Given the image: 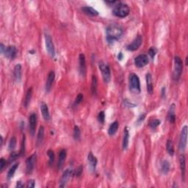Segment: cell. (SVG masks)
Wrapping results in <instances>:
<instances>
[{
    "instance_id": "6da1fadb",
    "label": "cell",
    "mask_w": 188,
    "mask_h": 188,
    "mask_svg": "<svg viewBox=\"0 0 188 188\" xmlns=\"http://www.w3.org/2000/svg\"><path fill=\"white\" fill-rule=\"evenodd\" d=\"M106 33H107V41L109 44H112L114 41H119L122 37L124 31L121 26L117 24H112L107 28Z\"/></svg>"
},
{
    "instance_id": "7a4b0ae2",
    "label": "cell",
    "mask_w": 188,
    "mask_h": 188,
    "mask_svg": "<svg viewBox=\"0 0 188 188\" xmlns=\"http://www.w3.org/2000/svg\"><path fill=\"white\" fill-rule=\"evenodd\" d=\"M130 13V9L127 5L124 3H119L113 9V14L119 18H125Z\"/></svg>"
},
{
    "instance_id": "3957f363",
    "label": "cell",
    "mask_w": 188,
    "mask_h": 188,
    "mask_svg": "<svg viewBox=\"0 0 188 188\" xmlns=\"http://www.w3.org/2000/svg\"><path fill=\"white\" fill-rule=\"evenodd\" d=\"M129 88L134 94H138L140 93V82L137 74H131L129 76Z\"/></svg>"
},
{
    "instance_id": "277c9868",
    "label": "cell",
    "mask_w": 188,
    "mask_h": 188,
    "mask_svg": "<svg viewBox=\"0 0 188 188\" xmlns=\"http://www.w3.org/2000/svg\"><path fill=\"white\" fill-rule=\"evenodd\" d=\"M183 70V63L182 59L179 57L176 56L174 58V79L175 81H178L180 79Z\"/></svg>"
},
{
    "instance_id": "5b68a950",
    "label": "cell",
    "mask_w": 188,
    "mask_h": 188,
    "mask_svg": "<svg viewBox=\"0 0 188 188\" xmlns=\"http://www.w3.org/2000/svg\"><path fill=\"white\" fill-rule=\"evenodd\" d=\"M99 67L100 69L101 74H102L103 79L106 83H108L111 79V72L109 66L103 61H101L99 63Z\"/></svg>"
},
{
    "instance_id": "8992f818",
    "label": "cell",
    "mask_w": 188,
    "mask_h": 188,
    "mask_svg": "<svg viewBox=\"0 0 188 188\" xmlns=\"http://www.w3.org/2000/svg\"><path fill=\"white\" fill-rule=\"evenodd\" d=\"M187 126H184L182 129V131H181L179 143V149L182 152H183V151L185 150L186 146H187Z\"/></svg>"
},
{
    "instance_id": "52a82bcc",
    "label": "cell",
    "mask_w": 188,
    "mask_h": 188,
    "mask_svg": "<svg viewBox=\"0 0 188 188\" xmlns=\"http://www.w3.org/2000/svg\"><path fill=\"white\" fill-rule=\"evenodd\" d=\"M45 44H46V50L48 51V54L50 55L51 57H54L55 54V51H54V46L53 44L52 38L49 34H45Z\"/></svg>"
},
{
    "instance_id": "ba28073f",
    "label": "cell",
    "mask_w": 188,
    "mask_h": 188,
    "mask_svg": "<svg viewBox=\"0 0 188 188\" xmlns=\"http://www.w3.org/2000/svg\"><path fill=\"white\" fill-rule=\"evenodd\" d=\"M37 155L36 154H32L30 157H28L26 160V171L27 174H31L34 170L35 165L36 163Z\"/></svg>"
},
{
    "instance_id": "9c48e42d",
    "label": "cell",
    "mask_w": 188,
    "mask_h": 188,
    "mask_svg": "<svg viewBox=\"0 0 188 188\" xmlns=\"http://www.w3.org/2000/svg\"><path fill=\"white\" fill-rule=\"evenodd\" d=\"M149 63V57L146 54H140L134 59V64L138 68H143Z\"/></svg>"
},
{
    "instance_id": "30bf717a",
    "label": "cell",
    "mask_w": 188,
    "mask_h": 188,
    "mask_svg": "<svg viewBox=\"0 0 188 188\" xmlns=\"http://www.w3.org/2000/svg\"><path fill=\"white\" fill-rule=\"evenodd\" d=\"M73 173H74V171L71 168H68L65 171L62 177H61L60 182V187H63L66 185V184L69 182L71 176L73 175Z\"/></svg>"
},
{
    "instance_id": "8fae6325",
    "label": "cell",
    "mask_w": 188,
    "mask_h": 188,
    "mask_svg": "<svg viewBox=\"0 0 188 188\" xmlns=\"http://www.w3.org/2000/svg\"><path fill=\"white\" fill-rule=\"evenodd\" d=\"M142 41H143L142 36L141 35L137 36V38H136L130 44L128 45L127 50L131 51L137 50V49L140 48V45L142 44Z\"/></svg>"
},
{
    "instance_id": "7c38bea8",
    "label": "cell",
    "mask_w": 188,
    "mask_h": 188,
    "mask_svg": "<svg viewBox=\"0 0 188 188\" xmlns=\"http://www.w3.org/2000/svg\"><path fill=\"white\" fill-rule=\"evenodd\" d=\"M79 74L82 76H85L86 74V60L84 54H80L79 57Z\"/></svg>"
},
{
    "instance_id": "4fadbf2b",
    "label": "cell",
    "mask_w": 188,
    "mask_h": 188,
    "mask_svg": "<svg viewBox=\"0 0 188 188\" xmlns=\"http://www.w3.org/2000/svg\"><path fill=\"white\" fill-rule=\"evenodd\" d=\"M29 132H30L32 135H34L35 133L36 126H37V116L35 113H32L30 115L29 119Z\"/></svg>"
},
{
    "instance_id": "5bb4252c",
    "label": "cell",
    "mask_w": 188,
    "mask_h": 188,
    "mask_svg": "<svg viewBox=\"0 0 188 188\" xmlns=\"http://www.w3.org/2000/svg\"><path fill=\"white\" fill-rule=\"evenodd\" d=\"M4 54L7 58L13 60L16 57V54H17V49L14 46H9L6 47L5 51Z\"/></svg>"
},
{
    "instance_id": "9a60e30c",
    "label": "cell",
    "mask_w": 188,
    "mask_h": 188,
    "mask_svg": "<svg viewBox=\"0 0 188 188\" xmlns=\"http://www.w3.org/2000/svg\"><path fill=\"white\" fill-rule=\"evenodd\" d=\"M54 78H55V74H54V71H50L49 75H48L47 80H46V91L47 93H49L51 91L53 82L54 81Z\"/></svg>"
},
{
    "instance_id": "2e32d148",
    "label": "cell",
    "mask_w": 188,
    "mask_h": 188,
    "mask_svg": "<svg viewBox=\"0 0 188 188\" xmlns=\"http://www.w3.org/2000/svg\"><path fill=\"white\" fill-rule=\"evenodd\" d=\"M41 113H42L43 118H44L45 121H49L50 120V114H49V107H48L47 104L45 102H41Z\"/></svg>"
},
{
    "instance_id": "e0dca14e",
    "label": "cell",
    "mask_w": 188,
    "mask_h": 188,
    "mask_svg": "<svg viewBox=\"0 0 188 188\" xmlns=\"http://www.w3.org/2000/svg\"><path fill=\"white\" fill-rule=\"evenodd\" d=\"M88 160L89 162L90 166H91V168L93 171H96V165H97V159H96V157H94L92 153H89L88 156Z\"/></svg>"
},
{
    "instance_id": "ac0fdd59",
    "label": "cell",
    "mask_w": 188,
    "mask_h": 188,
    "mask_svg": "<svg viewBox=\"0 0 188 188\" xmlns=\"http://www.w3.org/2000/svg\"><path fill=\"white\" fill-rule=\"evenodd\" d=\"M66 149H62L60 151L59 154V159H58V163H57V167L58 168L60 169L61 168L63 167V164H64L65 160H66Z\"/></svg>"
},
{
    "instance_id": "d6986e66",
    "label": "cell",
    "mask_w": 188,
    "mask_h": 188,
    "mask_svg": "<svg viewBox=\"0 0 188 188\" xmlns=\"http://www.w3.org/2000/svg\"><path fill=\"white\" fill-rule=\"evenodd\" d=\"M179 162H180V169H181V173H182V178L183 181H184V178H185V173H186V162H185V157H184V155L180 156Z\"/></svg>"
},
{
    "instance_id": "ffe728a7",
    "label": "cell",
    "mask_w": 188,
    "mask_h": 188,
    "mask_svg": "<svg viewBox=\"0 0 188 188\" xmlns=\"http://www.w3.org/2000/svg\"><path fill=\"white\" fill-rule=\"evenodd\" d=\"M13 74H14L15 80L18 82H19L21 79V66L20 64H17L14 68V71H13Z\"/></svg>"
},
{
    "instance_id": "44dd1931",
    "label": "cell",
    "mask_w": 188,
    "mask_h": 188,
    "mask_svg": "<svg viewBox=\"0 0 188 188\" xmlns=\"http://www.w3.org/2000/svg\"><path fill=\"white\" fill-rule=\"evenodd\" d=\"M168 119L170 121V123L174 124L175 122L176 116H175V104H173L170 107V110L168 115Z\"/></svg>"
},
{
    "instance_id": "7402d4cb",
    "label": "cell",
    "mask_w": 188,
    "mask_h": 188,
    "mask_svg": "<svg viewBox=\"0 0 188 188\" xmlns=\"http://www.w3.org/2000/svg\"><path fill=\"white\" fill-rule=\"evenodd\" d=\"M82 11L87 15H89V16H96L99 15L98 11L96 10H95L94 8H91V7H83L82 8Z\"/></svg>"
},
{
    "instance_id": "603a6c76",
    "label": "cell",
    "mask_w": 188,
    "mask_h": 188,
    "mask_svg": "<svg viewBox=\"0 0 188 188\" xmlns=\"http://www.w3.org/2000/svg\"><path fill=\"white\" fill-rule=\"evenodd\" d=\"M146 85H147V91L149 94H152L153 93V82L152 77H151V74H146Z\"/></svg>"
},
{
    "instance_id": "cb8c5ba5",
    "label": "cell",
    "mask_w": 188,
    "mask_h": 188,
    "mask_svg": "<svg viewBox=\"0 0 188 188\" xmlns=\"http://www.w3.org/2000/svg\"><path fill=\"white\" fill-rule=\"evenodd\" d=\"M44 126H41L39 128V130H38V137H37V146H40V145L42 144L43 141H44Z\"/></svg>"
},
{
    "instance_id": "d4e9b609",
    "label": "cell",
    "mask_w": 188,
    "mask_h": 188,
    "mask_svg": "<svg viewBox=\"0 0 188 188\" xmlns=\"http://www.w3.org/2000/svg\"><path fill=\"white\" fill-rule=\"evenodd\" d=\"M32 96V88H29V89H28L27 92H26L25 99H24V106L26 108L29 106V103H30Z\"/></svg>"
},
{
    "instance_id": "484cf974",
    "label": "cell",
    "mask_w": 188,
    "mask_h": 188,
    "mask_svg": "<svg viewBox=\"0 0 188 188\" xmlns=\"http://www.w3.org/2000/svg\"><path fill=\"white\" fill-rule=\"evenodd\" d=\"M119 122L118 121H115L113 122L110 126H109V130H108V133L109 135H114L116 132H117L118 129H119Z\"/></svg>"
},
{
    "instance_id": "4316f807",
    "label": "cell",
    "mask_w": 188,
    "mask_h": 188,
    "mask_svg": "<svg viewBox=\"0 0 188 188\" xmlns=\"http://www.w3.org/2000/svg\"><path fill=\"white\" fill-rule=\"evenodd\" d=\"M129 133L128 131L127 128H126L124 130V139H123V149H126L128 147V144H129Z\"/></svg>"
},
{
    "instance_id": "83f0119b",
    "label": "cell",
    "mask_w": 188,
    "mask_h": 188,
    "mask_svg": "<svg viewBox=\"0 0 188 188\" xmlns=\"http://www.w3.org/2000/svg\"><path fill=\"white\" fill-rule=\"evenodd\" d=\"M97 85H98V80L96 76H92V81H91V92L93 95H96L97 94Z\"/></svg>"
},
{
    "instance_id": "f1b7e54d",
    "label": "cell",
    "mask_w": 188,
    "mask_h": 188,
    "mask_svg": "<svg viewBox=\"0 0 188 188\" xmlns=\"http://www.w3.org/2000/svg\"><path fill=\"white\" fill-rule=\"evenodd\" d=\"M161 171L163 174H168L170 171V163L168 161L163 160L161 163Z\"/></svg>"
},
{
    "instance_id": "f546056e",
    "label": "cell",
    "mask_w": 188,
    "mask_h": 188,
    "mask_svg": "<svg viewBox=\"0 0 188 188\" xmlns=\"http://www.w3.org/2000/svg\"><path fill=\"white\" fill-rule=\"evenodd\" d=\"M166 149H167L168 153L171 156H173L174 154V143H173L171 140H168L167 143H166Z\"/></svg>"
},
{
    "instance_id": "4dcf8cb0",
    "label": "cell",
    "mask_w": 188,
    "mask_h": 188,
    "mask_svg": "<svg viewBox=\"0 0 188 188\" xmlns=\"http://www.w3.org/2000/svg\"><path fill=\"white\" fill-rule=\"evenodd\" d=\"M18 167H19V163H16L15 165H13L12 167L11 168V169L9 170L8 173V179H11V178H13V175L14 174L16 173V171L17 170Z\"/></svg>"
},
{
    "instance_id": "1f68e13d",
    "label": "cell",
    "mask_w": 188,
    "mask_h": 188,
    "mask_svg": "<svg viewBox=\"0 0 188 188\" xmlns=\"http://www.w3.org/2000/svg\"><path fill=\"white\" fill-rule=\"evenodd\" d=\"M80 129H79V126H74V138L75 140H79L80 139Z\"/></svg>"
},
{
    "instance_id": "d6a6232c",
    "label": "cell",
    "mask_w": 188,
    "mask_h": 188,
    "mask_svg": "<svg viewBox=\"0 0 188 188\" xmlns=\"http://www.w3.org/2000/svg\"><path fill=\"white\" fill-rule=\"evenodd\" d=\"M47 154L49 157V165H51L53 164L54 161V151L51 150H49L47 151Z\"/></svg>"
},
{
    "instance_id": "836d02e7",
    "label": "cell",
    "mask_w": 188,
    "mask_h": 188,
    "mask_svg": "<svg viewBox=\"0 0 188 188\" xmlns=\"http://www.w3.org/2000/svg\"><path fill=\"white\" fill-rule=\"evenodd\" d=\"M16 146V138L15 137H13L11 139V141H10L9 143V149L11 151L14 150Z\"/></svg>"
},
{
    "instance_id": "e575fe53",
    "label": "cell",
    "mask_w": 188,
    "mask_h": 188,
    "mask_svg": "<svg viewBox=\"0 0 188 188\" xmlns=\"http://www.w3.org/2000/svg\"><path fill=\"white\" fill-rule=\"evenodd\" d=\"M159 124H160V121L158 119H154L153 121H151V122L149 123V126H150L151 128H152V129L157 128Z\"/></svg>"
},
{
    "instance_id": "d590c367",
    "label": "cell",
    "mask_w": 188,
    "mask_h": 188,
    "mask_svg": "<svg viewBox=\"0 0 188 188\" xmlns=\"http://www.w3.org/2000/svg\"><path fill=\"white\" fill-rule=\"evenodd\" d=\"M104 120H105V115H104V111H101V112H99V116H98V121L100 124H104Z\"/></svg>"
},
{
    "instance_id": "8d00e7d4",
    "label": "cell",
    "mask_w": 188,
    "mask_h": 188,
    "mask_svg": "<svg viewBox=\"0 0 188 188\" xmlns=\"http://www.w3.org/2000/svg\"><path fill=\"white\" fill-rule=\"evenodd\" d=\"M82 100H83V95L82 94H78V96H76L75 101H74V106L79 105L82 101Z\"/></svg>"
},
{
    "instance_id": "74e56055",
    "label": "cell",
    "mask_w": 188,
    "mask_h": 188,
    "mask_svg": "<svg viewBox=\"0 0 188 188\" xmlns=\"http://www.w3.org/2000/svg\"><path fill=\"white\" fill-rule=\"evenodd\" d=\"M24 151H25V136L23 137V140H22V146H21V154H24Z\"/></svg>"
},
{
    "instance_id": "f35d334b",
    "label": "cell",
    "mask_w": 188,
    "mask_h": 188,
    "mask_svg": "<svg viewBox=\"0 0 188 188\" xmlns=\"http://www.w3.org/2000/svg\"><path fill=\"white\" fill-rule=\"evenodd\" d=\"M6 165V161L5 160L4 158H2L1 160H0V171H2L4 168L5 167Z\"/></svg>"
},
{
    "instance_id": "ab89813d",
    "label": "cell",
    "mask_w": 188,
    "mask_h": 188,
    "mask_svg": "<svg viewBox=\"0 0 188 188\" xmlns=\"http://www.w3.org/2000/svg\"><path fill=\"white\" fill-rule=\"evenodd\" d=\"M149 55L151 56V57L154 58V57L155 56V54H156V49H154V47L151 48V49H149Z\"/></svg>"
},
{
    "instance_id": "60d3db41",
    "label": "cell",
    "mask_w": 188,
    "mask_h": 188,
    "mask_svg": "<svg viewBox=\"0 0 188 188\" xmlns=\"http://www.w3.org/2000/svg\"><path fill=\"white\" fill-rule=\"evenodd\" d=\"M35 181L33 180V179H31V180H29V182H27V187H29V188L35 187Z\"/></svg>"
},
{
    "instance_id": "b9f144b4",
    "label": "cell",
    "mask_w": 188,
    "mask_h": 188,
    "mask_svg": "<svg viewBox=\"0 0 188 188\" xmlns=\"http://www.w3.org/2000/svg\"><path fill=\"white\" fill-rule=\"evenodd\" d=\"M0 49H1V53H2V54H4L5 51L6 47L4 46V44H1V45H0Z\"/></svg>"
},
{
    "instance_id": "7bdbcfd3",
    "label": "cell",
    "mask_w": 188,
    "mask_h": 188,
    "mask_svg": "<svg viewBox=\"0 0 188 188\" xmlns=\"http://www.w3.org/2000/svg\"><path fill=\"white\" fill-rule=\"evenodd\" d=\"M16 187H24V184H23L21 182H17V184H16Z\"/></svg>"
},
{
    "instance_id": "ee69618b",
    "label": "cell",
    "mask_w": 188,
    "mask_h": 188,
    "mask_svg": "<svg viewBox=\"0 0 188 188\" xmlns=\"http://www.w3.org/2000/svg\"><path fill=\"white\" fill-rule=\"evenodd\" d=\"M165 95V88H162V97H164Z\"/></svg>"
}]
</instances>
